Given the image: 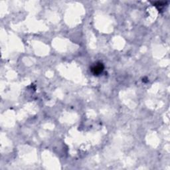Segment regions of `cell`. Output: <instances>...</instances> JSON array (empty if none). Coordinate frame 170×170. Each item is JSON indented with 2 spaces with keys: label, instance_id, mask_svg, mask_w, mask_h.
I'll return each mask as SVG.
<instances>
[{
  "label": "cell",
  "instance_id": "obj_1",
  "mask_svg": "<svg viewBox=\"0 0 170 170\" xmlns=\"http://www.w3.org/2000/svg\"><path fill=\"white\" fill-rule=\"evenodd\" d=\"M104 69V65L102 63H97L91 67V72L94 75L98 76L102 73Z\"/></svg>",
  "mask_w": 170,
  "mask_h": 170
},
{
  "label": "cell",
  "instance_id": "obj_2",
  "mask_svg": "<svg viewBox=\"0 0 170 170\" xmlns=\"http://www.w3.org/2000/svg\"><path fill=\"white\" fill-rule=\"evenodd\" d=\"M167 2H163V1H155L153 3V5L155 6L159 10H161L162 8L166 5Z\"/></svg>",
  "mask_w": 170,
  "mask_h": 170
}]
</instances>
